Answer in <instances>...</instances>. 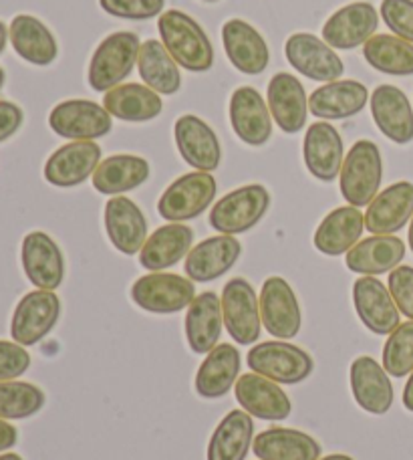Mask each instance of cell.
Returning a JSON list of instances; mask_svg holds the SVG:
<instances>
[{"label": "cell", "mask_w": 413, "mask_h": 460, "mask_svg": "<svg viewBox=\"0 0 413 460\" xmlns=\"http://www.w3.org/2000/svg\"><path fill=\"white\" fill-rule=\"evenodd\" d=\"M246 361L254 374L288 385L304 382L315 367V361L307 351L285 340L259 343L248 351Z\"/></svg>", "instance_id": "6"}, {"label": "cell", "mask_w": 413, "mask_h": 460, "mask_svg": "<svg viewBox=\"0 0 413 460\" xmlns=\"http://www.w3.org/2000/svg\"><path fill=\"white\" fill-rule=\"evenodd\" d=\"M403 406H406L409 412H413V372L409 374L406 388H403Z\"/></svg>", "instance_id": "49"}, {"label": "cell", "mask_w": 413, "mask_h": 460, "mask_svg": "<svg viewBox=\"0 0 413 460\" xmlns=\"http://www.w3.org/2000/svg\"><path fill=\"white\" fill-rule=\"evenodd\" d=\"M11 40V37H8V29L6 24L0 21V55H3V51L6 49V43Z\"/></svg>", "instance_id": "50"}, {"label": "cell", "mask_w": 413, "mask_h": 460, "mask_svg": "<svg viewBox=\"0 0 413 460\" xmlns=\"http://www.w3.org/2000/svg\"><path fill=\"white\" fill-rule=\"evenodd\" d=\"M406 257V243L393 234H373L359 241L347 252V269L363 277L391 273Z\"/></svg>", "instance_id": "28"}, {"label": "cell", "mask_w": 413, "mask_h": 460, "mask_svg": "<svg viewBox=\"0 0 413 460\" xmlns=\"http://www.w3.org/2000/svg\"><path fill=\"white\" fill-rule=\"evenodd\" d=\"M254 442V420L244 410L222 418L208 442V460H244Z\"/></svg>", "instance_id": "38"}, {"label": "cell", "mask_w": 413, "mask_h": 460, "mask_svg": "<svg viewBox=\"0 0 413 460\" xmlns=\"http://www.w3.org/2000/svg\"><path fill=\"white\" fill-rule=\"evenodd\" d=\"M351 392L357 404L369 414L383 416L393 406V384L390 374L373 358L359 356L349 369Z\"/></svg>", "instance_id": "21"}, {"label": "cell", "mask_w": 413, "mask_h": 460, "mask_svg": "<svg viewBox=\"0 0 413 460\" xmlns=\"http://www.w3.org/2000/svg\"><path fill=\"white\" fill-rule=\"evenodd\" d=\"M101 147L95 142H71L55 150L45 164V180L57 188H75L95 174Z\"/></svg>", "instance_id": "17"}, {"label": "cell", "mask_w": 413, "mask_h": 460, "mask_svg": "<svg viewBox=\"0 0 413 460\" xmlns=\"http://www.w3.org/2000/svg\"><path fill=\"white\" fill-rule=\"evenodd\" d=\"M371 115L379 131L393 144L413 142V110L408 95L395 85H379L371 93Z\"/></svg>", "instance_id": "26"}, {"label": "cell", "mask_w": 413, "mask_h": 460, "mask_svg": "<svg viewBox=\"0 0 413 460\" xmlns=\"http://www.w3.org/2000/svg\"><path fill=\"white\" fill-rule=\"evenodd\" d=\"M4 79H6V75H4V69L0 67V89L4 87Z\"/></svg>", "instance_id": "54"}, {"label": "cell", "mask_w": 413, "mask_h": 460, "mask_svg": "<svg viewBox=\"0 0 413 460\" xmlns=\"http://www.w3.org/2000/svg\"><path fill=\"white\" fill-rule=\"evenodd\" d=\"M147 178H150V164L145 158L118 154L101 160L93 174V186L99 194L121 196L145 184Z\"/></svg>", "instance_id": "35"}, {"label": "cell", "mask_w": 413, "mask_h": 460, "mask_svg": "<svg viewBox=\"0 0 413 460\" xmlns=\"http://www.w3.org/2000/svg\"><path fill=\"white\" fill-rule=\"evenodd\" d=\"M103 11L118 19L150 21L163 13L165 0H99Z\"/></svg>", "instance_id": "43"}, {"label": "cell", "mask_w": 413, "mask_h": 460, "mask_svg": "<svg viewBox=\"0 0 413 460\" xmlns=\"http://www.w3.org/2000/svg\"><path fill=\"white\" fill-rule=\"evenodd\" d=\"M61 317V299L55 291L37 289L24 295L11 319L13 341L31 348L55 330Z\"/></svg>", "instance_id": "9"}, {"label": "cell", "mask_w": 413, "mask_h": 460, "mask_svg": "<svg viewBox=\"0 0 413 460\" xmlns=\"http://www.w3.org/2000/svg\"><path fill=\"white\" fill-rule=\"evenodd\" d=\"M31 367V353L16 341L0 340V382L16 380Z\"/></svg>", "instance_id": "46"}, {"label": "cell", "mask_w": 413, "mask_h": 460, "mask_svg": "<svg viewBox=\"0 0 413 460\" xmlns=\"http://www.w3.org/2000/svg\"><path fill=\"white\" fill-rule=\"evenodd\" d=\"M242 244L233 234L210 236L196 244L186 257V275L194 283H212L236 265Z\"/></svg>", "instance_id": "18"}, {"label": "cell", "mask_w": 413, "mask_h": 460, "mask_svg": "<svg viewBox=\"0 0 413 460\" xmlns=\"http://www.w3.org/2000/svg\"><path fill=\"white\" fill-rule=\"evenodd\" d=\"M408 241H409V249H411V252H413V218H411V225H409V236H408Z\"/></svg>", "instance_id": "53"}, {"label": "cell", "mask_w": 413, "mask_h": 460, "mask_svg": "<svg viewBox=\"0 0 413 460\" xmlns=\"http://www.w3.org/2000/svg\"><path fill=\"white\" fill-rule=\"evenodd\" d=\"M304 166L321 182H333L341 174L345 147L343 137L335 126L327 121H317L307 128L303 142Z\"/></svg>", "instance_id": "19"}, {"label": "cell", "mask_w": 413, "mask_h": 460, "mask_svg": "<svg viewBox=\"0 0 413 460\" xmlns=\"http://www.w3.org/2000/svg\"><path fill=\"white\" fill-rule=\"evenodd\" d=\"M363 228H365V217L361 215V210L355 207H341L330 210L321 220L312 243L317 251L327 257H338V254L349 252L361 241Z\"/></svg>", "instance_id": "33"}, {"label": "cell", "mask_w": 413, "mask_h": 460, "mask_svg": "<svg viewBox=\"0 0 413 460\" xmlns=\"http://www.w3.org/2000/svg\"><path fill=\"white\" fill-rule=\"evenodd\" d=\"M158 31L163 47L173 57L180 67L192 73L210 71L214 65V47L206 31L192 16L176 11H165L160 14Z\"/></svg>", "instance_id": "1"}, {"label": "cell", "mask_w": 413, "mask_h": 460, "mask_svg": "<svg viewBox=\"0 0 413 460\" xmlns=\"http://www.w3.org/2000/svg\"><path fill=\"white\" fill-rule=\"evenodd\" d=\"M268 110L277 126L285 134H299L309 118V95L304 85L294 75L277 73L270 79L268 89Z\"/></svg>", "instance_id": "23"}, {"label": "cell", "mask_w": 413, "mask_h": 460, "mask_svg": "<svg viewBox=\"0 0 413 460\" xmlns=\"http://www.w3.org/2000/svg\"><path fill=\"white\" fill-rule=\"evenodd\" d=\"M383 180V160L377 144L369 139L355 142L349 154L345 155L338 184H341L343 199L349 207H369L371 200L379 194Z\"/></svg>", "instance_id": "3"}, {"label": "cell", "mask_w": 413, "mask_h": 460, "mask_svg": "<svg viewBox=\"0 0 413 460\" xmlns=\"http://www.w3.org/2000/svg\"><path fill=\"white\" fill-rule=\"evenodd\" d=\"M8 37H11L14 53L37 67H47L55 63L59 55V45H57L51 29L37 16L16 14L8 27Z\"/></svg>", "instance_id": "31"}, {"label": "cell", "mask_w": 413, "mask_h": 460, "mask_svg": "<svg viewBox=\"0 0 413 460\" xmlns=\"http://www.w3.org/2000/svg\"><path fill=\"white\" fill-rule=\"evenodd\" d=\"M319 460H353L349 455H329V456H323Z\"/></svg>", "instance_id": "51"}, {"label": "cell", "mask_w": 413, "mask_h": 460, "mask_svg": "<svg viewBox=\"0 0 413 460\" xmlns=\"http://www.w3.org/2000/svg\"><path fill=\"white\" fill-rule=\"evenodd\" d=\"M204 3H218V0H204Z\"/></svg>", "instance_id": "55"}, {"label": "cell", "mask_w": 413, "mask_h": 460, "mask_svg": "<svg viewBox=\"0 0 413 460\" xmlns=\"http://www.w3.org/2000/svg\"><path fill=\"white\" fill-rule=\"evenodd\" d=\"M369 102L367 87L353 79H337L309 95V110L321 119H347L363 111Z\"/></svg>", "instance_id": "29"}, {"label": "cell", "mask_w": 413, "mask_h": 460, "mask_svg": "<svg viewBox=\"0 0 413 460\" xmlns=\"http://www.w3.org/2000/svg\"><path fill=\"white\" fill-rule=\"evenodd\" d=\"M216 192V178L210 172H189L165 188L158 200V212L168 223L194 220L208 210Z\"/></svg>", "instance_id": "5"}, {"label": "cell", "mask_w": 413, "mask_h": 460, "mask_svg": "<svg viewBox=\"0 0 413 460\" xmlns=\"http://www.w3.org/2000/svg\"><path fill=\"white\" fill-rule=\"evenodd\" d=\"M21 261L24 275L37 289L55 291L63 285L65 257L61 246L43 230H35L22 238Z\"/></svg>", "instance_id": "13"}, {"label": "cell", "mask_w": 413, "mask_h": 460, "mask_svg": "<svg viewBox=\"0 0 413 460\" xmlns=\"http://www.w3.org/2000/svg\"><path fill=\"white\" fill-rule=\"evenodd\" d=\"M236 402L244 412L260 420L278 422L291 416L293 404L277 382L259 374H244L234 385Z\"/></svg>", "instance_id": "20"}, {"label": "cell", "mask_w": 413, "mask_h": 460, "mask_svg": "<svg viewBox=\"0 0 413 460\" xmlns=\"http://www.w3.org/2000/svg\"><path fill=\"white\" fill-rule=\"evenodd\" d=\"M252 450L259 460H319V442L294 429H268L256 434Z\"/></svg>", "instance_id": "36"}, {"label": "cell", "mask_w": 413, "mask_h": 460, "mask_svg": "<svg viewBox=\"0 0 413 460\" xmlns=\"http://www.w3.org/2000/svg\"><path fill=\"white\" fill-rule=\"evenodd\" d=\"M103 108L121 121H152L163 110L160 93L142 84H121L105 93Z\"/></svg>", "instance_id": "37"}, {"label": "cell", "mask_w": 413, "mask_h": 460, "mask_svg": "<svg viewBox=\"0 0 413 460\" xmlns=\"http://www.w3.org/2000/svg\"><path fill=\"white\" fill-rule=\"evenodd\" d=\"M387 289H390L400 314L413 322V267L401 265L393 269L390 281H387Z\"/></svg>", "instance_id": "45"}, {"label": "cell", "mask_w": 413, "mask_h": 460, "mask_svg": "<svg viewBox=\"0 0 413 460\" xmlns=\"http://www.w3.org/2000/svg\"><path fill=\"white\" fill-rule=\"evenodd\" d=\"M45 406V392L35 384L6 380L0 382V418L24 420L39 414Z\"/></svg>", "instance_id": "41"}, {"label": "cell", "mask_w": 413, "mask_h": 460, "mask_svg": "<svg viewBox=\"0 0 413 460\" xmlns=\"http://www.w3.org/2000/svg\"><path fill=\"white\" fill-rule=\"evenodd\" d=\"M379 27V14L371 3H351L329 16L323 27V40L335 51L365 45Z\"/></svg>", "instance_id": "14"}, {"label": "cell", "mask_w": 413, "mask_h": 460, "mask_svg": "<svg viewBox=\"0 0 413 460\" xmlns=\"http://www.w3.org/2000/svg\"><path fill=\"white\" fill-rule=\"evenodd\" d=\"M363 57L385 75H413V43L395 35H373L363 45Z\"/></svg>", "instance_id": "40"}, {"label": "cell", "mask_w": 413, "mask_h": 460, "mask_svg": "<svg viewBox=\"0 0 413 460\" xmlns=\"http://www.w3.org/2000/svg\"><path fill=\"white\" fill-rule=\"evenodd\" d=\"M385 372L391 377H406L413 372V322L400 323L383 345Z\"/></svg>", "instance_id": "42"}, {"label": "cell", "mask_w": 413, "mask_h": 460, "mask_svg": "<svg viewBox=\"0 0 413 460\" xmlns=\"http://www.w3.org/2000/svg\"><path fill=\"white\" fill-rule=\"evenodd\" d=\"M382 19L395 37L413 43V0H383Z\"/></svg>", "instance_id": "44"}, {"label": "cell", "mask_w": 413, "mask_h": 460, "mask_svg": "<svg viewBox=\"0 0 413 460\" xmlns=\"http://www.w3.org/2000/svg\"><path fill=\"white\" fill-rule=\"evenodd\" d=\"M192 243L194 230L189 226L181 223L160 226L154 234L147 236L144 249L139 251V265L152 273H162L188 257Z\"/></svg>", "instance_id": "32"}, {"label": "cell", "mask_w": 413, "mask_h": 460, "mask_svg": "<svg viewBox=\"0 0 413 460\" xmlns=\"http://www.w3.org/2000/svg\"><path fill=\"white\" fill-rule=\"evenodd\" d=\"M48 128L71 142H95L110 134L113 121L103 105L89 100H67L48 113Z\"/></svg>", "instance_id": "10"}, {"label": "cell", "mask_w": 413, "mask_h": 460, "mask_svg": "<svg viewBox=\"0 0 413 460\" xmlns=\"http://www.w3.org/2000/svg\"><path fill=\"white\" fill-rule=\"evenodd\" d=\"M286 61L311 81H330L341 79L345 65L333 47H329L323 39L311 32H294L285 43Z\"/></svg>", "instance_id": "12"}, {"label": "cell", "mask_w": 413, "mask_h": 460, "mask_svg": "<svg viewBox=\"0 0 413 460\" xmlns=\"http://www.w3.org/2000/svg\"><path fill=\"white\" fill-rule=\"evenodd\" d=\"M16 440H19V432H16L14 426L0 418V453L11 450L16 445Z\"/></svg>", "instance_id": "48"}, {"label": "cell", "mask_w": 413, "mask_h": 460, "mask_svg": "<svg viewBox=\"0 0 413 460\" xmlns=\"http://www.w3.org/2000/svg\"><path fill=\"white\" fill-rule=\"evenodd\" d=\"M139 49H142V43L136 32L119 31L105 37L89 63L87 77L91 89L107 93L113 87L121 85L137 65Z\"/></svg>", "instance_id": "2"}, {"label": "cell", "mask_w": 413, "mask_h": 460, "mask_svg": "<svg viewBox=\"0 0 413 460\" xmlns=\"http://www.w3.org/2000/svg\"><path fill=\"white\" fill-rule=\"evenodd\" d=\"M413 218V184L395 182L379 192L365 212L371 234H395Z\"/></svg>", "instance_id": "27"}, {"label": "cell", "mask_w": 413, "mask_h": 460, "mask_svg": "<svg viewBox=\"0 0 413 460\" xmlns=\"http://www.w3.org/2000/svg\"><path fill=\"white\" fill-rule=\"evenodd\" d=\"M353 305L371 333L390 335L400 327V309L390 289L375 277H359L353 283Z\"/></svg>", "instance_id": "16"}, {"label": "cell", "mask_w": 413, "mask_h": 460, "mask_svg": "<svg viewBox=\"0 0 413 460\" xmlns=\"http://www.w3.org/2000/svg\"><path fill=\"white\" fill-rule=\"evenodd\" d=\"M230 123L244 144L259 147L272 136V115L268 103L254 87H238L230 97Z\"/></svg>", "instance_id": "22"}, {"label": "cell", "mask_w": 413, "mask_h": 460, "mask_svg": "<svg viewBox=\"0 0 413 460\" xmlns=\"http://www.w3.org/2000/svg\"><path fill=\"white\" fill-rule=\"evenodd\" d=\"M262 327L272 338L293 340L303 327V314L293 287L283 277H268L260 289Z\"/></svg>", "instance_id": "11"}, {"label": "cell", "mask_w": 413, "mask_h": 460, "mask_svg": "<svg viewBox=\"0 0 413 460\" xmlns=\"http://www.w3.org/2000/svg\"><path fill=\"white\" fill-rule=\"evenodd\" d=\"M173 137L188 166L198 172H210V174L218 170L222 162L220 139L202 118L189 113L181 115L173 126Z\"/></svg>", "instance_id": "15"}, {"label": "cell", "mask_w": 413, "mask_h": 460, "mask_svg": "<svg viewBox=\"0 0 413 460\" xmlns=\"http://www.w3.org/2000/svg\"><path fill=\"white\" fill-rule=\"evenodd\" d=\"M105 230L121 254H137L147 241V220L137 204L126 196H113L105 204Z\"/></svg>", "instance_id": "25"}, {"label": "cell", "mask_w": 413, "mask_h": 460, "mask_svg": "<svg viewBox=\"0 0 413 460\" xmlns=\"http://www.w3.org/2000/svg\"><path fill=\"white\" fill-rule=\"evenodd\" d=\"M0 460H22V456L16 453H3L0 455Z\"/></svg>", "instance_id": "52"}, {"label": "cell", "mask_w": 413, "mask_h": 460, "mask_svg": "<svg viewBox=\"0 0 413 460\" xmlns=\"http://www.w3.org/2000/svg\"><path fill=\"white\" fill-rule=\"evenodd\" d=\"M24 121V113L19 105L13 102L0 100V144L13 137L21 129Z\"/></svg>", "instance_id": "47"}, {"label": "cell", "mask_w": 413, "mask_h": 460, "mask_svg": "<svg viewBox=\"0 0 413 460\" xmlns=\"http://www.w3.org/2000/svg\"><path fill=\"white\" fill-rule=\"evenodd\" d=\"M131 299L144 311L171 315L184 311L196 299L194 281L173 273H150L139 277L131 287Z\"/></svg>", "instance_id": "7"}, {"label": "cell", "mask_w": 413, "mask_h": 460, "mask_svg": "<svg viewBox=\"0 0 413 460\" xmlns=\"http://www.w3.org/2000/svg\"><path fill=\"white\" fill-rule=\"evenodd\" d=\"M222 315L230 338L238 345H252L259 341L262 330L260 299L254 287L242 277H234L222 291Z\"/></svg>", "instance_id": "8"}, {"label": "cell", "mask_w": 413, "mask_h": 460, "mask_svg": "<svg viewBox=\"0 0 413 460\" xmlns=\"http://www.w3.org/2000/svg\"><path fill=\"white\" fill-rule=\"evenodd\" d=\"M137 69L144 84L160 95H176L181 87V75L178 63L168 53L163 43L155 39L145 40L139 49Z\"/></svg>", "instance_id": "39"}, {"label": "cell", "mask_w": 413, "mask_h": 460, "mask_svg": "<svg viewBox=\"0 0 413 460\" xmlns=\"http://www.w3.org/2000/svg\"><path fill=\"white\" fill-rule=\"evenodd\" d=\"M222 40H224V51L230 63L244 75H260L268 67V45L252 24L241 19H230L222 27Z\"/></svg>", "instance_id": "24"}, {"label": "cell", "mask_w": 413, "mask_h": 460, "mask_svg": "<svg viewBox=\"0 0 413 460\" xmlns=\"http://www.w3.org/2000/svg\"><path fill=\"white\" fill-rule=\"evenodd\" d=\"M270 207V192L262 184H246L228 192L210 210V226L220 234H242L264 218Z\"/></svg>", "instance_id": "4"}, {"label": "cell", "mask_w": 413, "mask_h": 460, "mask_svg": "<svg viewBox=\"0 0 413 460\" xmlns=\"http://www.w3.org/2000/svg\"><path fill=\"white\" fill-rule=\"evenodd\" d=\"M241 374V351L230 343H220L198 367L196 392L204 400H218L233 390Z\"/></svg>", "instance_id": "30"}, {"label": "cell", "mask_w": 413, "mask_h": 460, "mask_svg": "<svg viewBox=\"0 0 413 460\" xmlns=\"http://www.w3.org/2000/svg\"><path fill=\"white\" fill-rule=\"evenodd\" d=\"M224 325L222 301L214 291H206L192 301L186 314V340L194 353H210L218 345Z\"/></svg>", "instance_id": "34"}]
</instances>
